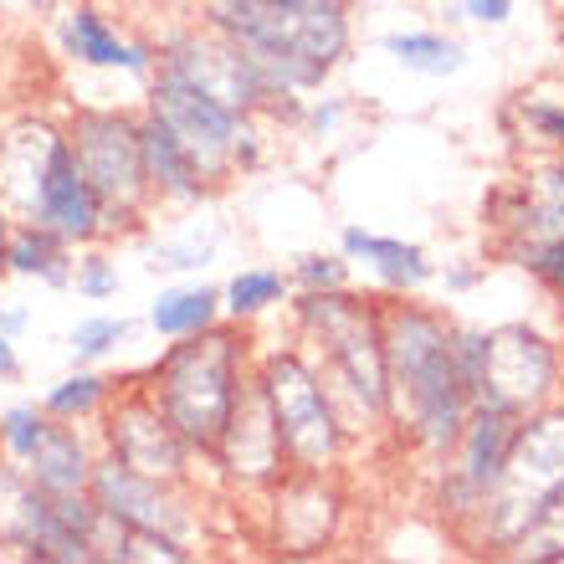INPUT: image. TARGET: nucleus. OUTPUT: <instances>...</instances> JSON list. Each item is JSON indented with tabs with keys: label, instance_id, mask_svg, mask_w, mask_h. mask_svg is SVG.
<instances>
[{
	"label": "nucleus",
	"instance_id": "14",
	"mask_svg": "<svg viewBox=\"0 0 564 564\" xmlns=\"http://www.w3.org/2000/svg\"><path fill=\"white\" fill-rule=\"evenodd\" d=\"M210 462L221 467V477L231 488H247V492H268L288 473V452H282L278 421H272V405L262 395V386H257V375L241 386L237 411L226 421Z\"/></svg>",
	"mask_w": 564,
	"mask_h": 564
},
{
	"label": "nucleus",
	"instance_id": "31",
	"mask_svg": "<svg viewBox=\"0 0 564 564\" xmlns=\"http://www.w3.org/2000/svg\"><path fill=\"white\" fill-rule=\"evenodd\" d=\"M73 288L77 297H88V303H108V297H119L123 278H119V262L108 252H88V257H77V268H73Z\"/></svg>",
	"mask_w": 564,
	"mask_h": 564
},
{
	"label": "nucleus",
	"instance_id": "37",
	"mask_svg": "<svg viewBox=\"0 0 564 564\" xmlns=\"http://www.w3.org/2000/svg\"><path fill=\"white\" fill-rule=\"evenodd\" d=\"M26 324H31L26 308H6V303H0V334H11V339H15V334H21Z\"/></svg>",
	"mask_w": 564,
	"mask_h": 564
},
{
	"label": "nucleus",
	"instance_id": "25",
	"mask_svg": "<svg viewBox=\"0 0 564 564\" xmlns=\"http://www.w3.org/2000/svg\"><path fill=\"white\" fill-rule=\"evenodd\" d=\"M104 560L113 564H191L195 550L180 544V539H164V534H149V529H113L108 539V554Z\"/></svg>",
	"mask_w": 564,
	"mask_h": 564
},
{
	"label": "nucleus",
	"instance_id": "34",
	"mask_svg": "<svg viewBox=\"0 0 564 564\" xmlns=\"http://www.w3.org/2000/svg\"><path fill=\"white\" fill-rule=\"evenodd\" d=\"M513 6H519V0H462V15L477 21V26H508V21H513Z\"/></svg>",
	"mask_w": 564,
	"mask_h": 564
},
{
	"label": "nucleus",
	"instance_id": "11",
	"mask_svg": "<svg viewBox=\"0 0 564 564\" xmlns=\"http://www.w3.org/2000/svg\"><path fill=\"white\" fill-rule=\"evenodd\" d=\"M154 67L191 77V83H200V88L216 93L221 104L241 108V113H252V119L278 108V98H272V88H268V77L257 73V62L247 57V52H241L226 31H216V26L180 31V36L160 42V46H154Z\"/></svg>",
	"mask_w": 564,
	"mask_h": 564
},
{
	"label": "nucleus",
	"instance_id": "27",
	"mask_svg": "<svg viewBox=\"0 0 564 564\" xmlns=\"http://www.w3.org/2000/svg\"><path fill=\"white\" fill-rule=\"evenodd\" d=\"M508 560H564V492L513 539Z\"/></svg>",
	"mask_w": 564,
	"mask_h": 564
},
{
	"label": "nucleus",
	"instance_id": "8",
	"mask_svg": "<svg viewBox=\"0 0 564 564\" xmlns=\"http://www.w3.org/2000/svg\"><path fill=\"white\" fill-rule=\"evenodd\" d=\"M519 421L523 416H513L503 405L477 401L457 436V446H452V457H446L442 467H431V473H436V508H442V519L457 523L462 539L473 534V523L482 519V508H488L492 488H498V477H503L513 436H519Z\"/></svg>",
	"mask_w": 564,
	"mask_h": 564
},
{
	"label": "nucleus",
	"instance_id": "24",
	"mask_svg": "<svg viewBox=\"0 0 564 564\" xmlns=\"http://www.w3.org/2000/svg\"><path fill=\"white\" fill-rule=\"evenodd\" d=\"M113 380L104 370H93V365H77L73 375H62L57 386L42 395V411L52 421H93L104 416L108 401H113Z\"/></svg>",
	"mask_w": 564,
	"mask_h": 564
},
{
	"label": "nucleus",
	"instance_id": "4",
	"mask_svg": "<svg viewBox=\"0 0 564 564\" xmlns=\"http://www.w3.org/2000/svg\"><path fill=\"white\" fill-rule=\"evenodd\" d=\"M257 386L272 405V421H278L282 452H288V467H308V473H334L344 462V452L355 446L349 426H344L339 405L328 395L324 375L313 365V355L303 344H282L257 355L252 365Z\"/></svg>",
	"mask_w": 564,
	"mask_h": 564
},
{
	"label": "nucleus",
	"instance_id": "33",
	"mask_svg": "<svg viewBox=\"0 0 564 564\" xmlns=\"http://www.w3.org/2000/svg\"><path fill=\"white\" fill-rule=\"evenodd\" d=\"M523 119L539 129V139H550V144L564 149V108L560 104H529L523 108Z\"/></svg>",
	"mask_w": 564,
	"mask_h": 564
},
{
	"label": "nucleus",
	"instance_id": "26",
	"mask_svg": "<svg viewBox=\"0 0 564 564\" xmlns=\"http://www.w3.org/2000/svg\"><path fill=\"white\" fill-rule=\"evenodd\" d=\"M134 334L129 318H113V313H88L83 324L67 334V349H73V365H104L108 355H119V344Z\"/></svg>",
	"mask_w": 564,
	"mask_h": 564
},
{
	"label": "nucleus",
	"instance_id": "38",
	"mask_svg": "<svg viewBox=\"0 0 564 564\" xmlns=\"http://www.w3.org/2000/svg\"><path fill=\"white\" fill-rule=\"evenodd\" d=\"M11 231H15V221H11V210H6V200H0V278H6V252H11Z\"/></svg>",
	"mask_w": 564,
	"mask_h": 564
},
{
	"label": "nucleus",
	"instance_id": "23",
	"mask_svg": "<svg viewBox=\"0 0 564 564\" xmlns=\"http://www.w3.org/2000/svg\"><path fill=\"white\" fill-rule=\"evenodd\" d=\"M293 297V278L282 268H241L237 278L221 288V303H226V318L237 324H257L268 318L272 308H282Z\"/></svg>",
	"mask_w": 564,
	"mask_h": 564
},
{
	"label": "nucleus",
	"instance_id": "12",
	"mask_svg": "<svg viewBox=\"0 0 564 564\" xmlns=\"http://www.w3.org/2000/svg\"><path fill=\"white\" fill-rule=\"evenodd\" d=\"M554 390H560V349L539 328H488V380H482L477 401L503 405L513 416H534V411L554 405Z\"/></svg>",
	"mask_w": 564,
	"mask_h": 564
},
{
	"label": "nucleus",
	"instance_id": "29",
	"mask_svg": "<svg viewBox=\"0 0 564 564\" xmlns=\"http://www.w3.org/2000/svg\"><path fill=\"white\" fill-rule=\"evenodd\" d=\"M46 426H52V416H46L42 405H11V411L0 416V452L15 462H26L31 452H36V442L46 436Z\"/></svg>",
	"mask_w": 564,
	"mask_h": 564
},
{
	"label": "nucleus",
	"instance_id": "36",
	"mask_svg": "<svg viewBox=\"0 0 564 564\" xmlns=\"http://www.w3.org/2000/svg\"><path fill=\"white\" fill-rule=\"evenodd\" d=\"M482 278V268H446V293H467Z\"/></svg>",
	"mask_w": 564,
	"mask_h": 564
},
{
	"label": "nucleus",
	"instance_id": "19",
	"mask_svg": "<svg viewBox=\"0 0 564 564\" xmlns=\"http://www.w3.org/2000/svg\"><path fill=\"white\" fill-rule=\"evenodd\" d=\"M26 477L46 498H73V492H93V467H98V446L77 431V421H52L46 436L36 442L26 462Z\"/></svg>",
	"mask_w": 564,
	"mask_h": 564
},
{
	"label": "nucleus",
	"instance_id": "17",
	"mask_svg": "<svg viewBox=\"0 0 564 564\" xmlns=\"http://www.w3.org/2000/svg\"><path fill=\"white\" fill-rule=\"evenodd\" d=\"M139 149H144V175H149V191H154V206H200L210 200V185L206 170L195 164V154L185 149V139L160 119V113H139Z\"/></svg>",
	"mask_w": 564,
	"mask_h": 564
},
{
	"label": "nucleus",
	"instance_id": "9",
	"mask_svg": "<svg viewBox=\"0 0 564 564\" xmlns=\"http://www.w3.org/2000/svg\"><path fill=\"white\" fill-rule=\"evenodd\" d=\"M93 498L113 523L123 529H149V534L180 539V544H200V508L191 498V482H160V477L134 473L129 462L98 452L93 467Z\"/></svg>",
	"mask_w": 564,
	"mask_h": 564
},
{
	"label": "nucleus",
	"instance_id": "28",
	"mask_svg": "<svg viewBox=\"0 0 564 564\" xmlns=\"http://www.w3.org/2000/svg\"><path fill=\"white\" fill-rule=\"evenodd\" d=\"M288 278H293L297 293H334V288H349V282H355V262L344 252H303Z\"/></svg>",
	"mask_w": 564,
	"mask_h": 564
},
{
	"label": "nucleus",
	"instance_id": "18",
	"mask_svg": "<svg viewBox=\"0 0 564 564\" xmlns=\"http://www.w3.org/2000/svg\"><path fill=\"white\" fill-rule=\"evenodd\" d=\"M339 252L349 257V262H365L370 278L380 282L390 297H416L421 288L436 282V262L426 257V247L401 241V237H380L370 226H344Z\"/></svg>",
	"mask_w": 564,
	"mask_h": 564
},
{
	"label": "nucleus",
	"instance_id": "32",
	"mask_svg": "<svg viewBox=\"0 0 564 564\" xmlns=\"http://www.w3.org/2000/svg\"><path fill=\"white\" fill-rule=\"evenodd\" d=\"M344 119H349V104L344 98H313L308 108H303V123H308L313 134H339L344 129Z\"/></svg>",
	"mask_w": 564,
	"mask_h": 564
},
{
	"label": "nucleus",
	"instance_id": "30",
	"mask_svg": "<svg viewBox=\"0 0 564 564\" xmlns=\"http://www.w3.org/2000/svg\"><path fill=\"white\" fill-rule=\"evenodd\" d=\"M210 257H216V237L191 231V237H180V241H160L149 252V272H200Z\"/></svg>",
	"mask_w": 564,
	"mask_h": 564
},
{
	"label": "nucleus",
	"instance_id": "10",
	"mask_svg": "<svg viewBox=\"0 0 564 564\" xmlns=\"http://www.w3.org/2000/svg\"><path fill=\"white\" fill-rule=\"evenodd\" d=\"M104 452L129 462L134 473L160 477V482H191L195 477V452L170 416L160 411V401L149 395V386H123L113 390V401L104 411Z\"/></svg>",
	"mask_w": 564,
	"mask_h": 564
},
{
	"label": "nucleus",
	"instance_id": "21",
	"mask_svg": "<svg viewBox=\"0 0 564 564\" xmlns=\"http://www.w3.org/2000/svg\"><path fill=\"white\" fill-rule=\"evenodd\" d=\"M221 318H226L221 288H210V282H170V288H160V297L149 303V328H154L164 344L191 339V334L221 324Z\"/></svg>",
	"mask_w": 564,
	"mask_h": 564
},
{
	"label": "nucleus",
	"instance_id": "22",
	"mask_svg": "<svg viewBox=\"0 0 564 564\" xmlns=\"http://www.w3.org/2000/svg\"><path fill=\"white\" fill-rule=\"evenodd\" d=\"M380 46L416 77H452L467 62L462 42L446 36V31H390V36H380Z\"/></svg>",
	"mask_w": 564,
	"mask_h": 564
},
{
	"label": "nucleus",
	"instance_id": "3",
	"mask_svg": "<svg viewBox=\"0 0 564 564\" xmlns=\"http://www.w3.org/2000/svg\"><path fill=\"white\" fill-rule=\"evenodd\" d=\"M252 339H247V324H210L191 339H170L154 370H149V395L160 401V411L170 416V426L185 436V442L210 457L216 442H221L226 421L237 411L241 386L252 380Z\"/></svg>",
	"mask_w": 564,
	"mask_h": 564
},
{
	"label": "nucleus",
	"instance_id": "5",
	"mask_svg": "<svg viewBox=\"0 0 564 564\" xmlns=\"http://www.w3.org/2000/svg\"><path fill=\"white\" fill-rule=\"evenodd\" d=\"M560 492H564V411L560 405H544V411L519 421L508 467L467 539H473L477 550L508 554L513 539H519Z\"/></svg>",
	"mask_w": 564,
	"mask_h": 564
},
{
	"label": "nucleus",
	"instance_id": "13",
	"mask_svg": "<svg viewBox=\"0 0 564 564\" xmlns=\"http://www.w3.org/2000/svg\"><path fill=\"white\" fill-rule=\"evenodd\" d=\"M268 539L278 554H324L339 534L344 519V492L334 473H308V467H288L268 488Z\"/></svg>",
	"mask_w": 564,
	"mask_h": 564
},
{
	"label": "nucleus",
	"instance_id": "6",
	"mask_svg": "<svg viewBox=\"0 0 564 564\" xmlns=\"http://www.w3.org/2000/svg\"><path fill=\"white\" fill-rule=\"evenodd\" d=\"M77 170L104 200L108 231H139V221L154 206L144 175V149H139V113L123 108H77L67 123Z\"/></svg>",
	"mask_w": 564,
	"mask_h": 564
},
{
	"label": "nucleus",
	"instance_id": "7",
	"mask_svg": "<svg viewBox=\"0 0 564 564\" xmlns=\"http://www.w3.org/2000/svg\"><path fill=\"white\" fill-rule=\"evenodd\" d=\"M144 108L160 113V119L185 139V149H191L195 164L206 170L210 185H221V180H231L237 170H252V164L262 160L257 134H252V113L221 104L216 93H206L200 83H191V77L154 67Z\"/></svg>",
	"mask_w": 564,
	"mask_h": 564
},
{
	"label": "nucleus",
	"instance_id": "15",
	"mask_svg": "<svg viewBox=\"0 0 564 564\" xmlns=\"http://www.w3.org/2000/svg\"><path fill=\"white\" fill-rule=\"evenodd\" d=\"M31 221L52 226L57 237H67L73 247H98L108 237V216L98 191L88 185V175L77 170L73 139L62 129V139L46 154V170L36 180V200H31Z\"/></svg>",
	"mask_w": 564,
	"mask_h": 564
},
{
	"label": "nucleus",
	"instance_id": "16",
	"mask_svg": "<svg viewBox=\"0 0 564 564\" xmlns=\"http://www.w3.org/2000/svg\"><path fill=\"white\" fill-rule=\"evenodd\" d=\"M57 42L77 67H93V73H129V77H139V83L154 77V46L129 42V36H123L104 11H93V6H73V11L62 15Z\"/></svg>",
	"mask_w": 564,
	"mask_h": 564
},
{
	"label": "nucleus",
	"instance_id": "1",
	"mask_svg": "<svg viewBox=\"0 0 564 564\" xmlns=\"http://www.w3.org/2000/svg\"><path fill=\"white\" fill-rule=\"evenodd\" d=\"M386 426L426 467H442L473 416V395H467L457 349H452V318L411 297L386 303Z\"/></svg>",
	"mask_w": 564,
	"mask_h": 564
},
{
	"label": "nucleus",
	"instance_id": "20",
	"mask_svg": "<svg viewBox=\"0 0 564 564\" xmlns=\"http://www.w3.org/2000/svg\"><path fill=\"white\" fill-rule=\"evenodd\" d=\"M77 247L67 237H57L42 221H15L11 231V252H6V272L15 278H36L46 288H73V268H77Z\"/></svg>",
	"mask_w": 564,
	"mask_h": 564
},
{
	"label": "nucleus",
	"instance_id": "2",
	"mask_svg": "<svg viewBox=\"0 0 564 564\" xmlns=\"http://www.w3.org/2000/svg\"><path fill=\"white\" fill-rule=\"evenodd\" d=\"M293 324L303 349L324 375L349 436L386 426L390 375H386V303L359 297L355 288L334 293H297Z\"/></svg>",
	"mask_w": 564,
	"mask_h": 564
},
{
	"label": "nucleus",
	"instance_id": "35",
	"mask_svg": "<svg viewBox=\"0 0 564 564\" xmlns=\"http://www.w3.org/2000/svg\"><path fill=\"white\" fill-rule=\"evenodd\" d=\"M0 380H21V355L11 334H0Z\"/></svg>",
	"mask_w": 564,
	"mask_h": 564
}]
</instances>
